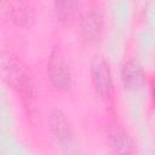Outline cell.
<instances>
[{
  "mask_svg": "<svg viewBox=\"0 0 155 155\" xmlns=\"http://www.w3.org/2000/svg\"><path fill=\"white\" fill-rule=\"evenodd\" d=\"M103 31V15L101 10L94 6H87L80 16V34L82 39L88 42H96Z\"/></svg>",
  "mask_w": 155,
  "mask_h": 155,
  "instance_id": "277c9868",
  "label": "cell"
},
{
  "mask_svg": "<svg viewBox=\"0 0 155 155\" xmlns=\"http://www.w3.org/2000/svg\"><path fill=\"white\" fill-rule=\"evenodd\" d=\"M54 12L57 19L61 22H68L76 12L78 0H53Z\"/></svg>",
  "mask_w": 155,
  "mask_h": 155,
  "instance_id": "9c48e42d",
  "label": "cell"
},
{
  "mask_svg": "<svg viewBox=\"0 0 155 155\" xmlns=\"http://www.w3.org/2000/svg\"><path fill=\"white\" fill-rule=\"evenodd\" d=\"M48 128L56 140L63 148H68L73 143V128L67 115L61 110H53L48 115Z\"/></svg>",
  "mask_w": 155,
  "mask_h": 155,
  "instance_id": "8992f818",
  "label": "cell"
},
{
  "mask_svg": "<svg viewBox=\"0 0 155 155\" xmlns=\"http://www.w3.org/2000/svg\"><path fill=\"white\" fill-rule=\"evenodd\" d=\"M47 73L51 80V84L57 91L65 92L71 86V73L69 65L63 56L62 51L54 47L51 51L48 63H47Z\"/></svg>",
  "mask_w": 155,
  "mask_h": 155,
  "instance_id": "7a4b0ae2",
  "label": "cell"
},
{
  "mask_svg": "<svg viewBox=\"0 0 155 155\" xmlns=\"http://www.w3.org/2000/svg\"><path fill=\"white\" fill-rule=\"evenodd\" d=\"M90 71L94 91L99 97L110 99L113 96V76L108 61L102 56H96L91 62Z\"/></svg>",
  "mask_w": 155,
  "mask_h": 155,
  "instance_id": "3957f363",
  "label": "cell"
},
{
  "mask_svg": "<svg viewBox=\"0 0 155 155\" xmlns=\"http://www.w3.org/2000/svg\"><path fill=\"white\" fill-rule=\"evenodd\" d=\"M140 79H142V69L139 64L133 59L125 62L121 68V81L124 87L127 90H133L138 86Z\"/></svg>",
  "mask_w": 155,
  "mask_h": 155,
  "instance_id": "ba28073f",
  "label": "cell"
},
{
  "mask_svg": "<svg viewBox=\"0 0 155 155\" xmlns=\"http://www.w3.org/2000/svg\"><path fill=\"white\" fill-rule=\"evenodd\" d=\"M108 139L114 151L120 154L134 153V142L125 128L117 122H113L108 127Z\"/></svg>",
  "mask_w": 155,
  "mask_h": 155,
  "instance_id": "52a82bcc",
  "label": "cell"
},
{
  "mask_svg": "<svg viewBox=\"0 0 155 155\" xmlns=\"http://www.w3.org/2000/svg\"><path fill=\"white\" fill-rule=\"evenodd\" d=\"M1 74L4 80L21 96L23 103L30 107L34 102V82L27 67L12 53H1Z\"/></svg>",
  "mask_w": 155,
  "mask_h": 155,
  "instance_id": "6da1fadb",
  "label": "cell"
},
{
  "mask_svg": "<svg viewBox=\"0 0 155 155\" xmlns=\"http://www.w3.org/2000/svg\"><path fill=\"white\" fill-rule=\"evenodd\" d=\"M6 8L10 19L21 28H30L35 22V7L30 0H7Z\"/></svg>",
  "mask_w": 155,
  "mask_h": 155,
  "instance_id": "5b68a950",
  "label": "cell"
},
{
  "mask_svg": "<svg viewBox=\"0 0 155 155\" xmlns=\"http://www.w3.org/2000/svg\"><path fill=\"white\" fill-rule=\"evenodd\" d=\"M150 92H151V98L155 103V81L154 80L150 82Z\"/></svg>",
  "mask_w": 155,
  "mask_h": 155,
  "instance_id": "30bf717a",
  "label": "cell"
}]
</instances>
